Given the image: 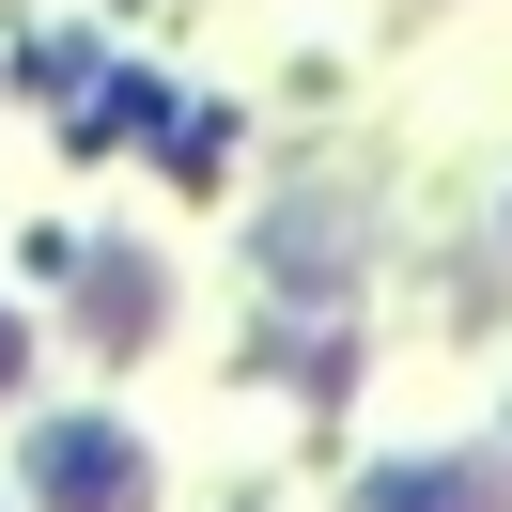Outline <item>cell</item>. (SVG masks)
I'll list each match as a JSON object with an SVG mask.
<instances>
[{
    "instance_id": "obj_2",
    "label": "cell",
    "mask_w": 512,
    "mask_h": 512,
    "mask_svg": "<svg viewBox=\"0 0 512 512\" xmlns=\"http://www.w3.org/2000/svg\"><path fill=\"white\" fill-rule=\"evenodd\" d=\"M0 373H16V326H0Z\"/></svg>"
},
{
    "instance_id": "obj_1",
    "label": "cell",
    "mask_w": 512,
    "mask_h": 512,
    "mask_svg": "<svg viewBox=\"0 0 512 512\" xmlns=\"http://www.w3.org/2000/svg\"><path fill=\"white\" fill-rule=\"evenodd\" d=\"M32 481H47L63 512H140V450H125V435H47Z\"/></svg>"
}]
</instances>
